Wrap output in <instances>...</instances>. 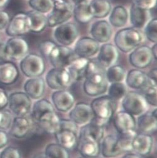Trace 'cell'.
<instances>
[{
	"instance_id": "obj_1",
	"label": "cell",
	"mask_w": 157,
	"mask_h": 158,
	"mask_svg": "<svg viewBox=\"0 0 157 158\" xmlns=\"http://www.w3.org/2000/svg\"><path fill=\"white\" fill-rule=\"evenodd\" d=\"M109 83L106 76V69L97 61L90 60L86 77L84 80L83 90L91 97H97L107 93Z\"/></svg>"
},
{
	"instance_id": "obj_2",
	"label": "cell",
	"mask_w": 157,
	"mask_h": 158,
	"mask_svg": "<svg viewBox=\"0 0 157 158\" xmlns=\"http://www.w3.org/2000/svg\"><path fill=\"white\" fill-rule=\"evenodd\" d=\"M90 106L94 114L91 121L104 127L116 113L117 101L108 95H102L94 99Z\"/></svg>"
},
{
	"instance_id": "obj_3",
	"label": "cell",
	"mask_w": 157,
	"mask_h": 158,
	"mask_svg": "<svg viewBox=\"0 0 157 158\" xmlns=\"http://www.w3.org/2000/svg\"><path fill=\"white\" fill-rule=\"evenodd\" d=\"M143 40L142 34L138 29L127 28L117 32L114 37V43L118 49L128 53L140 46Z\"/></svg>"
},
{
	"instance_id": "obj_4",
	"label": "cell",
	"mask_w": 157,
	"mask_h": 158,
	"mask_svg": "<svg viewBox=\"0 0 157 158\" xmlns=\"http://www.w3.org/2000/svg\"><path fill=\"white\" fill-rule=\"evenodd\" d=\"M73 7L66 0H53V8L47 17V26L52 28L67 22L73 16Z\"/></svg>"
},
{
	"instance_id": "obj_5",
	"label": "cell",
	"mask_w": 157,
	"mask_h": 158,
	"mask_svg": "<svg viewBox=\"0 0 157 158\" xmlns=\"http://www.w3.org/2000/svg\"><path fill=\"white\" fill-rule=\"evenodd\" d=\"M20 69L26 77H41L45 72L46 63L43 57L35 53L25 56L20 62Z\"/></svg>"
},
{
	"instance_id": "obj_6",
	"label": "cell",
	"mask_w": 157,
	"mask_h": 158,
	"mask_svg": "<svg viewBox=\"0 0 157 158\" xmlns=\"http://www.w3.org/2000/svg\"><path fill=\"white\" fill-rule=\"evenodd\" d=\"M8 106L16 116H25L31 111L32 101L25 92L16 91L8 96Z\"/></svg>"
},
{
	"instance_id": "obj_7",
	"label": "cell",
	"mask_w": 157,
	"mask_h": 158,
	"mask_svg": "<svg viewBox=\"0 0 157 158\" xmlns=\"http://www.w3.org/2000/svg\"><path fill=\"white\" fill-rule=\"evenodd\" d=\"M45 82L50 89L56 91L66 89L73 81L66 68H53L47 72Z\"/></svg>"
},
{
	"instance_id": "obj_8",
	"label": "cell",
	"mask_w": 157,
	"mask_h": 158,
	"mask_svg": "<svg viewBox=\"0 0 157 158\" xmlns=\"http://www.w3.org/2000/svg\"><path fill=\"white\" fill-rule=\"evenodd\" d=\"M148 105L142 94L135 91L127 92L122 99L123 110L134 116H139L146 112Z\"/></svg>"
},
{
	"instance_id": "obj_9",
	"label": "cell",
	"mask_w": 157,
	"mask_h": 158,
	"mask_svg": "<svg viewBox=\"0 0 157 158\" xmlns=\"http://www.w3.org/2000/svg\"><path fill=\"white\" fill-rule=\"evenodd\" d=\"M114 126L120 135L135 136L137 134V121L134 116L121 110L113 116Z\"/></svg>"
},
{
	"instance_id": "obj_10",
	"label": "cell",
	"mask_w": 157,
	"mask_h": 158,
	"mask_svg": "<svg viewBox=\"0 0 157 158\" xmlns=\"http://www.w3.org/2000/svg\"><path fill=\"white\" fill-rule=\"evenodd\" d=\"M78 56L70 48L56 45L51 51L48 59L54 68H66Z\"/></svg>"
},
{
	"instance_id": "obj_11",
	"label": "cell",
	"mask_w": 157,
	"mask_h": 158,
	"mask_svg": "<svg viewBox=\"0 0 157 158\" xmlns=\"http://www.w3.org/2000/svg\"><path fill=\"white\" fill-rule=\"evenodd\" d=\"M6 55L8 60H21L28 54L29 44L21 37H11L5 44Z\"/></svg>"
},
{
	"instance_id": "obj_12",
	"label": "cell",
	"mask_w": 157,
	"mask_h": 158,
	"mask_svg": "<svg viewBox=\"0 0 157 158\" xmlns=\"http://www.w3.org/2000/svg\"><path fill=\"white\" fill-rule=\"evenodd\" d=\"M31 111L33 119L38 123L52 121L58 116L53 104L46 99H38L33 105Z\"/></svg>"
},
{
	"instance_id": "obj_13",
	"label": "cell",
	"mask_w": 157,
	"mask_h": 158,
	"mask_svg": "<svg viewBox=\"0 0 157 158\" xmlns=\"http://www.w3.org/2000/svg\"><path fill=\"white\" fill-rule=\"evenodd\" d=\"M30 32V20L27 13H19L10 21L6 33L10 37H20Z\"/></svg>"
},
{
	"instance_id": "obj_14",
	"label": "cell",
	"mask_w": 157,
	"mask_h": 158,
	"mask_svg": "<svg viewBox=\"0 0 157 158\" xmlns=\"http://www.w3.org/2000/svg\"><path fill=\"white\" fill-rule=\"evenodd\" d=\"M78 33V28L76 24L66 22L57 26L54 31V38L61 45L68 46L76 40Z\"/></svg>"
},
{
	"instance_id": "obj_15",
	"label": "cell",
	"mask_w": 157,
	"mask_h": 158,
	"mask_svg": "<svg viewBox=\"0 0 157 158\" xmlns=\"http://www.w3.org/2000/svg\"><path fill=\"white\" fill-rule=\"evenodd\" d=\"M128 59L132 66L136 69H142L148 67L154 58L151 48L147 45H140L131 51Z\"/></svg>"
},
{
	"instance_id": "obj_16",
	"label": "cell",
	"mask_w": 157,
	"mask_h": 158,
	"mask_svg": "<svg viewBox=\"0 0 157 158\" xmlns=\"http://www.w3.org/2000/svg\"><path fill=\"white\" fill-rule=\"evenodd\" d=\"M119 58L117 48L111 43H105L99 48L97 62L103 68L107 69L116 64Z\"/></svg>"
},
{
	"instance_id": "obj_17",
	"label": "cell",
	"mask_w": 157,
	"mask_h": 158,
	"mask_svg": "<svg viewBox=\"0 0 157 158\" xmlns=\"http://www.w3.org/2000/svg\"><path fill=\"white\" fill-rule=\"evenodd\" d=\"M52 104L56 110L62 113L69 111L75 104V97L73 94L67 90H56L51 95Z\"/></svg>"
},
{
	"instance_id": "obj_18",
	"label": "cell",
	"mask_w": 157,
	"mask_h": 158,
	"mask_svg": "<svg viewBox=\"0 0 157 158\" xmlns=\"http://www.w3.org/2000/svg\"><path fill=\"white\" fill-rule=\"evenodd\" d=\"M100 153L106 158L117 157L124 153L121 148L119 135H109L100 142Z\"/></svg>"
},
{
	"instance_id": "obj_19",
	"label": "cell",
	"mask_w": 157,
	"mask_h": 158,
	"mask_svg": "<svg viewBox=\"0 0 157 158\" xmlns=\"http://www.w3.org/2000/svg\"><path fill=\"white\" fill-rule=\"evenodd\" d=\"M33 127V121L25 116H16L13 119L9 129L10 135L17 139H22L27 136Z\"/></svg>"
},
{
	"instance_id": "obj_20",
	"label": "cell",
	"mask_w": 157,
	"mask_h": 158,
	"mask_svg": "<svg viewBox=\"0 0 157 158\" xmlns=\"http://www.w3.org/2000/svg\"><path fill=\"white\" fill-rule=\"evenodd\" d=\"M99 48V43L92 38L83 37L76 42L74 51L78 57L89 58L98 53Z\"/></svg>"
},
{
	"instance_id": "obj_21",
	"label": "cell",
	"mask_w": 157,
	"mask_h": 158,
	"mask_svg": "<svg viewBox=\"0 0 157 158\" xmlns=\"http://www.w3.org/2000/svg\"><path fill=\"white\" fill-rule=\"evenodd\" d=\"M69 111V119L77 125H85L94 118L91 106L85 102H80L74 104V107Z\"/></svg>"
},
{
	"instance_id": "obj_22",
	"label": "cell",
	"mask_w": 157,
	"mask_h": 158,
	"mask_svg": "<svg viewBox=\"0 0 157 158\" xmlns=\"http://www.w3.org/2000/svg\"><path fill=\"white\" fill-rule=\"evenodd\" d=\"M132 151L142 157L148 156L153 147V138L149 134L143 133L136 134L132 142Z\"/></svg>"
},
{
	"instance_id": "obj_23",
	"label": "cell",
	"mask_w": 157,
	"mask_h": 158,
	"mask_svg": "<svg viewBox=\"0 0 157 158\" xmlns=\"http://www.w3.org/2000/svg\"><path fill=\"white\" fill-rule=\"evenodd\" d=\"M90 33L92 38L98 43H106L112 38V29L108 21L99 20L92 24Z\"/></svg>"
},
{
	"instance_id": "obj_24",
	"label": "cell",
	"mask_w": 157,
	"mask_h": 158,
	"mask_svg": "<svg viewBox=\"0 0 157 158\" xmlns=\"http://www.w3.org/2000/svg\"><path fill=\"white\" fill-rule=\"evenodd\" d=\"M77 148L81 156L97 157L100 153V143L86 136H78Z\"/></svg>"
},
{
	"instance_id": "obj_25",
	"label": "cell",
	"mask_w": 157,
	"mask_h": 158,
	"mask_svg": "<svg viewBox=\"0 0 157 158\" xmlns=\"http://www.w3.org/2000/svg\"><path fill=\"white\" fill-rule=\"evenodd\" d=\"M24 92L32 99H41L45 93L46 82L42 77H31L24 85Z\"/></svg>"
},
{
	"instance_id": "obj_26",
	"label": "cell",
	"mask_w": 157,
	"mask_h": 158,
	"mask_svg": "<svg viewBox=\"0 0 157 158\" xmlns=\"http://www.w3.org/2000/svg\"><path fill=\"white\" fill-rule=\"evenodd\" d=\"M19 76V71L17 66L6 61L0 63V84L11 85L15 83Z\"/></svg>"
},
{
	"instance_id": "obj_27",
	"label": "cell",
	"mask_w": 157,
	"mask_h": 158,
	"mask_svg": "<svg viewBox=\"0 0 157 158\" xmlns=\"http://www.w3.org/2000/svg\"><path fill=\"white\" fill-rule=\"evenodd\" d=\"M136 121L137 127L140 133L149 135L155 133L157 129L156 109L152 111H146L139 116Z\"/></svg>"
},
{
	"instance_id": "obj_28",
	"label": "cell",
	"mask_w": 157,
	"mask_h": 158,
	"mask_svg": "<svg viewBox=\"0 0 157 158\" xmlns=\"http://www.w3.org/2000/svg\"><path fill=\"white\" fill-rule=\"evenodd\" d=\"M125 80L127 86L136 90H142L148 83L147 74L139 69L130 70L126 74Z\"/></svg>"
},
{
	"instance_id": "obj_29",
	"label": "cell",
	"mask_w": 157,
	"mask_h": 158,
	"mask_svg": "<svg viewBox=\"0 0 157 158\" xmlns=\"http://www.w3.org/2000/svg\"><path fill=\"white\" fill-rule=\"evenodd\" d=\"M90 59L78 57L66 68L73 81H81L84 80Z\"/></svg>"
},
{
	"instance_id": "obj_30",
	"label": "cell",
	"mask_w": 157,
	"mask_h": 158,
	"mask_svg": "<svg viewBox=\"0 0 157 158\" xmlns=\"http://www.w3.org/2000/svg\"><path fill=\"white\" fill-rule=\"evenodd\" d=\"M130 23L136 29H142L149 20V12L132 4L130 10Z\"/></svg>"
},
{
	"instance_id": "obj_31",
	"label": "cell",
	"mask_w": 157,
	"mask_h": 158,
	"mask_svg": "<svg viewBox=\"0 0 157 158\" xmlns=\"http://www.w3.org/2000/svg\"><path fill=\"white\" fill-rule=\"evenodd\" d=\"M57 143L65 149L72 150L76 148L78 143V134L72 131L61 129L54 135Z\"/></svg>"
},
{
	"instance_id": "obj_32",
	"label": "cell",
	"mask_w": 157,
	"mask_h": 158,
	"mask_svg": "<svg viewBox=\"0 0 157 158\" xmlns=\"http://www.w3.org/2000/svg\"><path fill=\"white\" fill-rule=\"evenodd\" d=\"M78 133L79 137H89L100 143L104 137V127L90 121L89 123L82 126Z\"/></svg>"
},
{
	"instance_id": "obj_33",
	"label": "cell",
	"mask_w": 157,
	"mask_h": 158,
	"mask_svg": "<svg viewBox=\"0 0 157 158\" xmlns=\"http://www.w3.org/2000/svg\"><path fill=\"white\" fill-rule=\"evenodd\" d=\"M89 4L93 17L95 18H106L112 10V5L109 0H92Z\"/></svg>"
},
{
	"instance_id": "obj_34",
	"label": "cell",
	"mask_w": 157,
	"mask_h": 158,
	"mask_svg": "<svg viewBox=\"0 0 157 158\" xmlns=\"http://www.w3.org/2000/svg\"><path fill=\"white\" fill-rule=\"evenodd\" d=\"M30 20V31L34 33H39L43 31L47 26V16L44 13L35 10H31L28 13Z\"/></svg>"
},
{
	"instance_id": "obj_35",
	"label": "cell",
	"mask_w": 157,
	"mask_h": 158,
	"mask_svg": "<svg viewBox=\"0 0 157 158\" xmlns=\"http://www.w3.org/2000/svg\"><path fill=\"white\" fill-rule=\"evenodd\" d=\"M128 13L126 8L122 6H115L110 13L109 18V23L115 28H121L124 26L128 21Z\"/></svg>"
},
{
	"instance_id": "obj_36",
	"label": "cell",
	"mask_w": 157,
	"mask_h": 158,
	"mask_svg": "<svg viewBox=\"0 0 157 158\" xmlns=\"http://www.w3.org/2000/svg\"><path fill=\"white\" fill-rule=\"evenodd\" d=\"M73 16L75 19L81 24H87L94 18L88 2L75 5L73 7Z\"/></svg>"
},
{
	"instance_id": "obj_37",
	"label": "cell",
	"mask_w": 157,
	"mask_h": 158,
	"mask_svg": "<svg viewBox=\"0 0 157 158\" xmlns=\"http://www.w3.org/2000/svg\"><path fill=\"white\" fill-rule=\"evenodd\" d=\"M126 74L125 69L119 64H114L106 69V76L109 83L123 82Z\"/></svg>"
},
{
	"instance_id": "obj_38",
	"label": "cell",
	"mask_w": 157,
	"mask_h": 158,
	"mask_svg": "<svg viewBox=\"0 0 157 158\" xmlns=\"http://www.w3.org/2000/svg\"><path fill=\"white\" fill-rule=\"evenodd\" d=\"M44 153L46 158H70L68 150L58 143H50L47 145Z\"/></svg>"
},
{
	"instance_id": "obj_39",
	"label": "cell",
	"mask_w": 157,
	"mask_h": 158,
	"mask_svg": "<svg viewBox=\"0 0 157 158\" xmlns=\"http://www.w3.org/2000/svg\"><path fill=\"white\" fill-rule=\"evenodd\" d=\"M108 96L112 98L116 101H120L127 93V88L125 84L123 83H111L109 86L107 91Z\"/></svg>"
},
{
	"instance_id": "obj_40",
	"label": "cell",
	"mask_w": 157,
	"mask_h": 158,
	"mask_svg": "<svg viewBox=\"0 0 157 158\" xmlns=\"http://www.w3.org/2000/svg\"><path fill=\"white\" fill-rule=\"evenodd\" d=\"M29 5L33 10L47 13L53 8V0H29Z\"/></svg>"
},
{
	"instance_id": "obj_41",
	"label": "cell",
	"mask_w": 157,
	"mask_h": 158,
	"mask_svg": "<svg viewBox=\"0 0 157 158\" xmlns=\"http://www.w3.org/2000/svg\"><path fill=\"white\" fill-rule=\"evenodd\" d=\"M142 96L148 104L152 106H156V85L148 84L141 90Z\"/></svg>"
},
{
	"instance_id": "obj_42",
	"label": "cell",
	"mask_w": 157,
	"mask_h": 158,
	"mask_svg": "<svg viewBox=\"0 0 157 158\" xmlns=\"http://www.w3.org/2000/svg\"><path fill=\"white\" fill-rule=\"evenodd\" d=\"M60 122L61 118L58 116L52 121L38 124L46 133L54 135L60 130Z\"/></svg>"
},
{
	"instance_id": "obj_43",
	"label": "cell",
	"mask_w": 157,
	"mask_h": 158,
	"mask_svg": "<svg viewBox=\"0 0 157 158\" xmlns=\"http://www.w3.org/2000/svg\"><path fill=\"white\" fill-rule=\"evenodd\" d=\"M145 34L147 38L153 43H156L157 41V19L154 18L149 20L145 26Z\"/></svg>"
},
{
	"instance_id": "obj_44",
	"label": "cell",
	"mask_w": 157,
	"mask_h": 158,
	"mask_svg": "<svg viewBox=\"0 0 157 158\" xmlns=\"http://www.w3.org/2000/svg\"><path fill=\"white\" fill-rule=\"evenodd\" d=\"M13 119L10 111L5 109L0 110V129L8 130L11 126Z\"/></svg>"
},
{
	"instance_id": "obj_45",
	"label": "cell",
	"mask_w": 157,
	"mask_h": 158,
	"mask_svg": "<svg viewBox=\"0 0 157 158\" xmlns=\"http://www.w3.org/2000/svg\"><path fill=\"white\" fill-rule=\"evenodd\" d=\"M56 43L50 40H46L41 42L39 44V49L42 57L48 58L51 51L56 47Z\"/></svg>"
},
{
	"instance_id": "obj_46",
	"label": "cell",
	"mask_w": 157,
	"mask_h": 158,
	"mask_svg": "<svg viewBox=\"0 0 157 158\" xmlns=\"http://www.w3.org/2000/svg\"><path fill=\"white\" fill-rule=\"evenodd\" d=\"M0 158H21V153L16 147L6 146L0 152Z\"/></svg>"
},
{
	"instance_id": "obj_47",
	"label": "cell",
	"mask_w": 157,
	"mask_h": 158,
	"mask_svg": "<svg viewBox=\"0 0 157 158\" xmlns=\"http://www.w3.org/2000/svg\"><path fill=\"white\" fill-rule=\"evenodd\" d=\"M61 129L69 130V131H73V132L77 134L78 133V125L70 119H61L60 130Z\"/></svg>"
},
{
	"instance_id": "obj_48",
	"label": "cell",
	"mask_w": 157,
	"mask_h": 158,
	"mask_svg": "<svg viewBox=\"0 0 157 158\" xmlns=\"http://www.w3.org/2000/svg\"><path fill=\"white\" fill-rule=\"evenodd\" d=\"M133 3L142 9L149 11L155 7L156 0H133Z\"/></svg>"
},
{
	"instance_id": "obj_49",
	"label": "cell",
	"mask_w": 157,
	"mask_h": 158,
	"mask_svg": "<svg viewBox=\"0 0 157 158\" xmlns=\"http://www.w3.org/2000/svg\"><path fill=\"white\" fill-rule=\"evenodd\" d=\"M10 21V17L6 11L0 10V30L6 28Z\"/></svg>"
},
{
	"instance_id": "obj_50",
	"label": "cell",
	"mask_w": 157,
	"mask_h": 158,
	"mask_svg": "<svg viewBox=\"0 0 157 158\" xmlns=\"http://www.w3.org/2000/svg\"><path fill=\"white\" fill-rule=\"evenodd\" d=\"M8 96L6 90L0 87V110L5 109L8 105Z\"/></svg>"
},
{
	"instance_id": "obj_51",
	"label": "cell",
	"mask_w": 157,
	"mask_h": 158,
	"mask_svg": "<svg viewBox=\"0 0 157 158\" xmlns=\"http://www.w3.org/2000/svg\"><path fill=\"white\" fill-rule=\"evenodd\" d=\"M9 143V135L5 130L0 129V149L5 148Z\"/></svg>"
},
{
	"instance_id": "obj_52",
	"label": "cell",
	"mask_w": 157,
	"mask_h": 158,
	"mask_svg": "<svg viewBox=\"0 0 157 158\" xmlns=\"http://www.w3.org/2000/svg\"><path fill=\"white\" fill-rule=\"evenodd\" d=\"M5 43H0V60L3 61H8V57L6 55L5 49Z\"/></svg>"
},
{
	"instance_id": "obj_53",
	"label": "cell",
	"mask_w": 157,
	"mask_h": 158,
	"mask_svg": "<svg viewBox=\"0 0 157 158\" xmlns=\"http://www.w3.org/2000/svg\"><path fill=\"white\" fill-rule=\"evenodd\" d=\"M147 75L150 80L156 82V68L151 69Z\"/></svg>"
},
{
	"instance_id": "obj_54",
	"label": "cell",
	"mask_w": 157,
	"mask_h": 158,
	"mask_svg": "<svg viewBox=\"0 0 157 158\" xmlns=\"http://www.w3.org/2000/svg\"><path fill=\"white\" fill-rule=\"evenodd\" d=\"M122 158H142V156H140V155L136 154V153H134L132 152H129L127 154H125Z\"/></svg>"
},
{
	"instance_id": "obj_55",
	"label": "cell",
	"mask_w": 157,
	"mask_h": 158,
	"mask_svg": "<svg viewBox=\"0 0 157 158\" xmlns=\"http://www.w3.org/2000/svg\"><path fill=\"white\" fill-rule=\"evenodd\" d=\"M10 0H0V9L3 8L8 5Z\"/></svg>"
},
{
	"instance_id": "obj_56",
	"label": "cell",
	"mask_w": 157,
	"mask_h": 158,
	"mask_svg": "<svg viewBox=\"0 0 157 158\" xmlns=\"http://www.w3.org/2000/svg\"><path fill=\"white\" fill-rule=\"evenodd\" d=\"M152 54L155 60H156V43H154V45L151 48Z\"/></svg>"
},
{
	"instance_id": "obj_57",
	"label": "cell",
	"mask_w": 157,
	"mask_h": 158,
	"mask_svg": "<svg viewBox=\"0 0 157 158\" xmlns=\"http://www.w3.org/2000/svg\"><path fill=\"white\" fill-rule=\"evenodd\" d=\"M74 5H77L83 2H88V0H71Z\"/></svg>"
},
{
	"instance_id": "obj_58",
	"label": "cell",
	"mask_w": 157,
	"mask_h": 158,
	"mask_svg": "<svg viewBox=\"0 0 157 158\" xmlns=\"http://www.w3.org/2000/svg\"><path fill=\"white\" fill-rule=\"evenodd\" d=\"M33 158H46L44 152H39L36 154Z\"/></svg>"
},
{
	"instance_id": "obj_59",
	"label": "cell",
	"mask_w": 157,
	"mask_h": 158,
	"mask_svg": "<svg viewBox=\"0 0 157 158\" xmlns=\"http://www.w3.org/2000/svg\"><path fill=\"white\" fill-rule=\"evenodd\" d=\"M78 158H97V157H84V156H81Z\"/></svg>"
}]
</instances>
